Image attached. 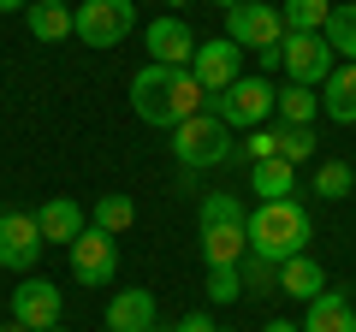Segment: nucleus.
I'll return each instance as SVG.
<instances>
[{
  "instance_id": "5",
  "label": "nucleus",
  "mask_w": 356,
  "mask_h": 332,
  "mask_svg": "<svg viewBox=\"0 0 356 332\" xmlns=\"http://www.w3.org/2000/svg\"><path fill=\"white\" fill-rule=\"evenodd\" d=\"M131 30H137L131 0H83V6H72V36L83 48H119Z\"/></svg>"
},
{
  "instance_id": "32",
  "label": "nucleus",
  "mask_w": 356,
  "mask_h": 332,
  "mask_svg": "<svg viewBox=\"0 0 356 332\" xmlns=\"http://www.w3.org/2000/svg\"><path fill=\"white\" fill-rule=\"evenodd\" d=\"M30 0H0V13H24Z\"/></svg>"
},
{
  "instance_id": "3",
  "label": "nucleus",
  "mask_w": 356,
  "mask_h": 332,
  "mask_svg": "<svg viewBox=\"0 0 356 332\" xmlns=\"http://www.w3.org/2000/svg\"><path fill=\"white\" fill-rule=\"evenodd\" d=\"M243 202L226 190L202 196V256L208 267H238L243 256H250V231H243Z\"/></svg>"
},
{
  "instance_id": "7",
  "label": "nucleus",
  "mask_w": 356,
  "mask_h": 332,
  "mask_svg": "<svg viewBox=\"0 0 356 332\" xmlns=\"http://www.w3.org/2000/svg\"><path fill=\"white\" fill-rule=\"evenodd\" d=\"M280 65H285V77H291V83H303V90H321V83L332 77V48H327V36L285 30V42H280Z\"/></svg>"
},
{
  "instance_id": "13",
  "label": "nucleus",
  "mask_w": 356,
  "mask_h": 332,
  "mask_svg": "<svg viewBox=\"0 0 356 332\" xmlns=\"http://www.w3.org/2000/svg\"><path fill=\"white\" fill-rule=\"evenodd\" d=\"M13 320H18V326H30V332L60 326V285H48L42 273H36V279H24L13 291Z\"/></svg>"
},
{
  "instance_id": "14",
  "label": "nucleus",
  "mask_w": 356,
  "mask_h": 332,
  "mask_svg": "<svg viewBox=\"0 0 356 332\" xmlns=\"http://www.w3.org/2000/svg\"><path fill=\"white\" fill-rule=\"evenodd\" d=\"M149 326H154V297L143 285H125L107 303V332H149Z\"/></svg>"
},
{
  "instance_id": "11",
  "label": "nucleus",
  "mask_w": 356,
  "mask_h": 332,
  "mask_svg": "<svg viewBox=\"0 0 356 332\" xmlns=\"http://www.w3.org/2000/svg\"><path fill=\"white\" fill-rule=\"evenodd\" d=\"M238 60H243V48L238 42H226V36H214V42H196V60H191V72H196V83H202L208 95H220L226 83H238Z\"/></svg>"
},
{
  "instance_id": "17",
  "label": "nucleus",
  "mask_w": 356,
  "mask_h": 332,
  "mask_svg": "<svg viewBox=\"0 0 356 332\" xmlns=\"http://www.w3.org/2000/svg\"><path fill=\"white\" fill-rule=\"evenodd\" d=\"M280 291L285 297H303V303H315L321 291H327V273H321V261L309 256H291V261H280Z\"/></svg>"
},
{
  "instance_id": "25",
  "label": "nucleus",
  "mask_w": 356,
  "mask_h": 332,
  "mask_svg": "<svg viewBox=\"0 0 356 332\" xmlns=\"http://www.w3.org/2000/svg\"><path fill=\"white\" fill-rule=\"evenodd\" d=\"M321 36H327L332 53H344V60L356 65V6H332V18H327V30H321Z\"/></svg>"
},
{
  "instance_id": "23",
  "label": "nucleus",
  "mask_w": 356,
  "mask_h": 332,
  "mask_svg": "<svg viewBox=\"0 0 356 332\" xmlns=\"http://www.w3.org/2000/svg\"><path fill=\"white\" fill-rule=\"evenodd\" d=\"M350 190H356L350 160H321L315 166V196H321V202H339V196H350Z\"/></svg>"
},
{
  "instance_id": "6",
  "label": "nucleus",
  "mask_w": 356,
  "mask_h": 332,
  "mask_svg": "<svg viewBox=\"0 0 356 332\" xmlns=\"http://www.w3.org/2000/svg\"><path fill=\"white\" fill-rule=\"evenodd\" d=\"M208 113L226 119L232 131H255L267 113H273V83H261V77H238V83H226L220 95H208Z\"/></svg>"
},
{
  "instance_id": "35",
  "label": "nucleus",
  "mask_w": 356,
  "mask_h": 332,
  "mask_svg": "<svg viewBox=\"0 0 356 332\" xmlns=\"http://www.w3.org/2000/svg\"><path fill=\"white\" fill-rule=\"evenodd\" d=\"M0 332H30V326H18V320H13V326H0Z\"/></svg>"
},
{
  "instance_id": "26",
  "label": "nucleus",
  "mask_w": 356,
  "mask_h": 332,
  "mask_svg": "<svg viewBox=\"0 0 356 332\" xmlns=\"http://www.w3.org/2000/svg\"><path fill=\"white\" fill-rule=\"evenodd\" d=\"M238 279H243V297H273V291H280V267L261 261V256H243L238 261Z\"/></svg>"
},
{
  "instance_id": "37",
  "label": "nucleus",
  "mask_w": 356,
  "mask_h": 332,
  "mask_svg": "<svg viewBox=\"0 0 356 332\" xmlns=\"http://www.w3.org/2000/svg\"><path fill=\"white\" fill-rule=\"evenodd\" d=\"M48 332H60V326H48Z\"/></svg>"
},
{
  "instance_id": "29",
  "label": "nucleus",
  "mask_w": 356,
  "mask_h": 332,
  "mask_svg": "<svg viewBox=\"0 0 356 332\" xmlns=\"http://www.w3.org/2000/svg\"><path fill=\"white\" fill-rule=\"evenodd\" d=\"M232 154H238V160H250V166H261V160H273L280 149H273V131H261V125H255V131H250V137H243Z\"/></svg>"
},
{
  "instance_id": "28",
  "label": "nucleus",
  "mask_w": 356,
  "mask_h": 332,
  "mask_svg": "<svg viewBox=\"0 0 356 332\" xmlns=\"http://www.w3.org/2000/svg\"><path fill=\"white\" fill-rule=\"evenodd\" d=\"M208 303H238L243 297V279H238V267H208Z\"/></svg>"
},
{
  "instance_id": "10",
  "label": "nucleus",
  "mask_w": 356,
  "mask_h": 332,
  "mask_svg": "<svg viewBox=\"0 0 356 332\" xmlns=\"http://www.w3.org/2000/svg\"><path fill=\"white\" fill-rule=\"evenodd\" d=\"M72 273L83 285H107L119 273V243H113V231H102V226H83V238L72 243Z\"/></svg>"
},
{
  "instance_id": "31",
  "label": "nucleus",
  "mask_w": 356,
  "mask_h": 332,
  "mask_svg": "<svg viewBox=\"0 0 356 332\" xmlns=\"http://www.w3.org/2000/svg\"><path fill=\"white\" fill-rule=\"evenodd\" d=\"M261 332H303V326H291V320H273V326H261Z\"/></svg>"
},
{
  "instance_id": "4",
  "label": "nucleus",
  "mask_w": 356,
  "mask_h": 332,
  "mask_svg": "<svg viewBox=\"0 0 356 332\" xmlns=\"http://www.w3.org/2000/svg\"><path fill=\"white\" fill-rule=\"evenodd\" d=\"M232 149H238V142H232V125H226V119H214L208 107H202V113H191L184 125H172V154L191 166V172L232 160Z\"/></svg>"
},
{
  "instance_id": "16",
  "label": "nucleus",
  "mask_w": 356,
  "mask_h": 332,
  "mask_svg": "<svg viewBox=\"0 0 356 332\" xmlns=\"http://www.w3.org/2000/svg\"><path fill=\"white\" fill-rule=\"evenodd\" d=\"M303 332H356V308L344 291H321L303 315Z\"/></svg>"
},
{
  "instance_id": "33",
  "label": "nucleus",
  "mask_w": 356,
  "mask_h": 332,
  "mask_svg": "<svg viewBox=\"0 0 356 332\" xmlns=\"http://www.w3.org/2000/svg\"><path fill=\"white\" fill-rule=\"evenodd\" d=\"M166 6H172V13H184V6H191V0H166Z\"/></svg>"
},
{
  "instance_id": "27",
  "label": "nucleus",
  "mask_w": 356,
  "mask_h": 332,
  "mask_svg": "<svg viewBox=\"0 0 356 332\" xmlns=\"http://www.w3.org/2000/svg\"><path fill=\"white\" fill-rule=\"evenodd\" d=\"M131 219H137V202H131V196H102V202H95V219H89V226H102V231H131Z\"/></svg>"
},
{
  "instance_id": "1",
  "label": "nucleus",
  "mask_w": 356,
  "mask_h": 332,
  "mask_svg": "<svg viewBox=\"0 0 356 332\" xmlns=\"http://www.w3.org/2000/svg\"><path fill=\"white\" fill-rule=\"evenodd\" d=\"M131 107H137L143 125H184L191 113H202L208 107V90L196 83L191 65H143L137 77H131Z\"/></svg>"
},
{
  "instance_id": "22",
  "label": "nucleus",
  "mask_w": 356,
  "mask_h": 332,
  "mask_svg": "<svg viewBox=\"0 0 356 332\" xmlns=\"http://www.w3.org/2000/svg\"><path fill=\"white\" fill-rule=\"evenodd\" d=\"M280 18H285V30H309V36H321L327 18H332V0H285Z\"/></svg>"
},
{
  "instance_id": "30",
  "label": "nucleus",
  "mask_w": 356,
  "mask_h": 332,
  "mask_svg": "<svg viewBox=\"0 0 356 332\" xmlns=\"http://www.w3.org/2000/svg\"><path fill=\"white\" fill-rule=\"evenodd\" d=\"M172 332H220V326H214V320H208V315H184V320H178Z\"/></svg>"
},
{
  "instance_id": "12",
  "label": "nucleus",
  "mask_w": 356,
  "mask_h": 332,
  "mask_svg": "<svg viewBox=\"0 0 356 332\" xmlns=\"http://www.w3.org/2000/svg\"><path fill=\"white\" fill-rule=\"evenodd\" d=\"M143 42H149V65H191L196 60V36H191V24L178 13L154 18V24L143 30Z\"/></svg>"
},
{
  "instance_id": "24",
  "label": "nucleus",
  "mask_w": 356,
  "mask_h": 332,
  "mask_svg": "<svg viewBox=\"0 0 356 332\" xmlns=\"http://www.w3.org/2000/svg\"><path fill=\"white\" fill-rule=\"evenodd\" d=\"M273 149H280V160L303 166V160H315V131L309 125H273Z\"/></svg>"
},
{
  "instance_id": "18",
  "label": "nucleus",
  "mask_w": 356,
  "mask_h": 332,
  "mask_svg": "<svg viewBox=\"0 0 356 332\" xmlns=\"http://www.w3.org/2000/svg\"><path fill=\"white\" fill-rule=\"evenodd\" d=\"M321 107L339 125H356V65H332V77L321 83Z\"/></svg>"
},
{
  "instance_id": "20",
  "label": "nucleus",
  "mask_w": 356,
  "mask_h": 332,
  "mask_svg": "<svg viewBox=\"0 0 356 332\" xmlns=\"http://www.w3.org/2000/svg\"><path fill=\"white\" fill-rule=\"evenodd\" d=\"M24 24L36 42H65L72 36V6H54V0H30L24 6Z\"/></svg>"
},
{
  "instance_id": "34",
  "label": "nucleus",
  "mask_w": 356,
  "mask_h": 332,
  "mask_svg": "<svg viewBox=\"0 0 356 332\" xmlns=\"http://www.w3.org/2000/svg\"><path fill=\"white\" fill-rule=\"evenodd\" d=\"M214 6H226V13H232V6H243V0H214Z\"/></svg>"
},
{
  "instance_id": "21",
  "label": "nucleus",
  "mask_w": 356,
  "mask_h": 332,
  "mask_svg": "<svg viewBox=\"0 0 356 332\" xmlns=\"http://www.w3.org/2000/svg\"><path fill=\"white\" fill-rule=\"evenodd\" d=\"M273 113H280V125H315L321 95L303 90V83H285V90H273Z\"/></svg>"
},
{
  "instance_id": "2",
  "label": "nucleus",
  "mask_w": 356,
  "mask_h": 332,
  "mask_svg": "<svg viewBox=\"0 0 356 332\" xmlns=\"http://www.w3.org/2000/svg\"><path fill=\"white\" fill-rule=\"evenodd\" d=\"M243 231H250V256L261 261H291L309 249V238H315V226H309V208L297 202V196H285V202H261L250 219H243Z\"/></svg>"
},
{
  "instance_id": "8",
  "label": "nucleus",
  "mask_w": 356,
  "mask_h": 332,
  "mask_svg": "<svg viewBox=\"0 0 356 332\" xmlns=\"http://www.w3.org/2000/svg\"><path fill=\"white\" fill-rule=\"evenodd\" d=\"M226 42L255 48V53L280 48V42H285V18H280V6H267V0H243V6H232V13H226Z\"/></svg>"
},
{
  "instance_id": "9",
  "label": "nucleus",
  "mask_w": 356,
  "mask_h": 332,
  "mask_svg": "<svg viewBox=\"0 0 356 332\" xmlns=\"http://www.w3.org/2000/svg\"><path fill=\"white\" fill-rule=\"evenodd\" d=\"M42 249H48V238H42L36 214H18V208H6V214H0V267L30 273V267L42 261Z\"/></svg>"
},
{
  "instance_id": "15",
  "label": "nucleus",
  "mask_w": 356,
  "mask_h": 332,
  "mask_svg": "<svg viewBox=\"0 0 356 332\" xmlns=\"http://www.w3.org/2000/svg\"><path fill=\"white\" fill-rule=\"evenodd\" d=\"M36 226H42V238H48V243H65V249H72V243L83 238V208H77L72 196H54V202H42Z\"/></svg>"
},
{
  "instance_id": "36",
  "label": "nucleus",
  "mask_w": 356,
  "mask_h": 332,
  "mask_svg": "<svg viewBox=\"0 0 356 332\" xmlns=\"http://www.w3.org/2000/svg\"><path fill=\"white\" fill-rule=\"evenodd\" d=\"M54 6H72V0H54Z\"/></svg>"
},
{
  "instance_id": "19",
  "label": "nucleus",
  "mask_w": 356,
  "mask_h": 332,
  "mask_svg": "<svg viewBox=\"0 0 356 332\" xmlns=\"http://www.w3.org/2000/svg\"><path fill=\"white\" fill-rule=\"evenodd\" d=\"M250 190L261 196V202H285V196L297 190V166L280 160V154H273V160H261V166H250Z\"/></svg>"
}]
</instances>
